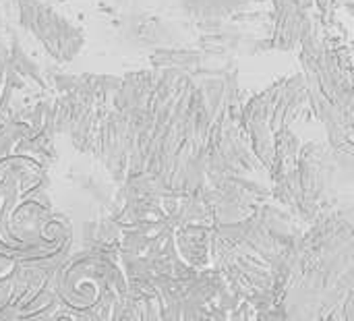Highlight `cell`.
I'll use <instances>...</instances> for the list:
<instances>
[]
</instances>
